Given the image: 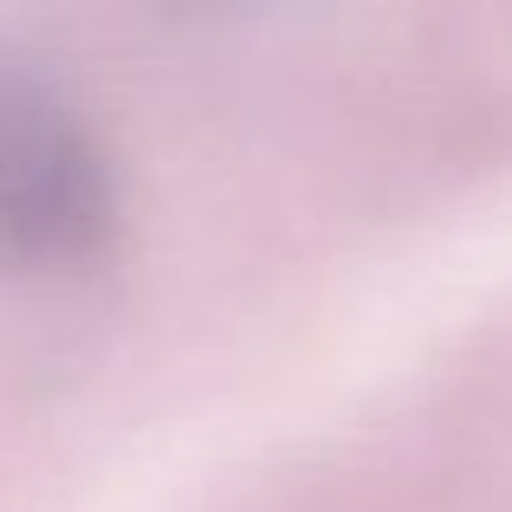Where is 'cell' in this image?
I'll return each mask as SVG.
<instances>
[{"mask_svg": "<svg viewBox=\"0 0 512 512\" xmlns=\"http://www.w3.org/2000/svg\"><path fill=\"white\" fill-rule=\"evenodd\" d=\"M117 169L46 72L0 59V266L65 279L117 247Z\"/></svg>", "mask_w": 512, "mask_h": 512, "instance_id": "obj_1", "label": "cell"}]
</instances>
